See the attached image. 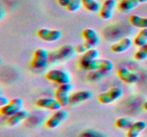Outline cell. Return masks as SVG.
<instances>
[{"label": "cell", "instance_id": "obj_1", "mask_svg": "<svg viewBox=\"0 0 147 137\" xmlns=\"http://www.w3.org/2000/svg\"><path fill=\"white\" fill-rule=\"evenodd\" d=\"M76 48L70 44L64 45L52 54H49V61H60L71 58L76 53Z\"/></svg>", "mask_w": 147, "mask_h": 137}, {"label": "cell", "instance_id": "obj_2", "mask_svg": "<svg viewBox=\"0 0 147 137\" xmlns=\"http://www.w3.org/2000/svg\"><path fill=\"white\" fill-rule=\"evenodd\" d=\"M123 95V89L121 87L114 86L98 96V100L101 104H109L117 101Z\"/></svg>", "mask_w": 147, "mask_h": 137}, {"label": "cell", "instance_id": "obj_3", "mask_svg": "<svg viewBox=\"0 0 147 137\" xmlns=\"http://www.w3.org/2000/svg\"><path fill=\"white\" fill-rule=\"evenodd\" d=\"M73 88L70 83L61 84L55 92V98L57 100L62 107H65L70 104V92Z\"/></svg>", "mask_w": 147, "mask_h": 137}, {"label": "cell", "instance_id": "obj_4", "mask_svg": "<svg viewBox=\"0 0 147 137\" xmlns=\"http://www.w3.org/2000/svg\"><path fill=\"white\" fill-rule=\"evenodd\" d=\"M47 80L58 84L60 85L68 84L70 81V76L67 71L61 69H51L47 71L45 74Z\"/></svg>", "mask_w": 147, "mask_h": 137}, {"label": "cell", "instance_id": "obj_5", "mask_svg": "<svg viewBox=\"0 0 147 137\" xmlns=\"http://www.w3.org/2000/svg\"><path fill=\"white\" fill-rule=\"evenodd\" d=\"M49 61V53L44 49H37L33 54L31 66L34 68H43Z\"/></svg>", "mask_w": 147, "mask_h": 137}, {"label": "cell", "instance_id": "obj_6", "mask_svg": "<svg viewBox=\"0 0 147 137\" xmlns=\"http://www.w3.org/2000/svg\"><path fill=\"white\" fill-rule=\"evenodd\" d=\"M68 116V114L64 109H59L55 111V112L50 116L45 122V126L47 128L53 129L61 125Z\"/></svg>", "mask_w": 147, "mask_h": 137}, {"label": "cell", "instance_id": "obj_7", "mask_svg": "<svg viewBox=\"0 0 147 137\" xmlns=\"http://www.w3.org/2000/svg\"><path fill=\"white\" fill-rule=\"evenodd\" d=\"M23 101L20 98H14L10 100L7 105L1 107L0 113L6 117L11 116L13 114L22 109Z\"/></svg>", "mask_w": 147, "mask_h": 137}, {"label": "cell", "instance_id": "obj_8", "mask_svg": "<svg viewBox=\"0 0 147 137\" xmlns=\"http://www.w3.org/2000/svg\"><path fill=\"white\" fill-rule=\"evenodd\" d=\"M82 35H83V38L86 39L84 44L86 45L88 50L95 49L100 43V38H99L98 34L93 29H85L82 31Z\"/></svg>", "mask_w": 147, "mask_h": 137}, {"label": "cell", "instance_id": "obj_9", "mask_svg": "<svg viewBox=\"0 0 147 137\" xmlns=\"http://www.w3.org/2000/svg\"><path fill=\"white\" fill-rule=\"evenodd\" d=\"M113 64L111 60L106 59H97L92 61L86 67L84 70L86 71H95V70H102V71L111 72L113 70Z\"/></svg>", "mask_w": 147, "mask_h": 137}, {"label": "cell", "instance_id": "obj_10", "mask_svg": "<svg viewBox=\"0 0 147 137\" xmlns=\"http://www.w3.org/2000/svg\"><path fill=\"white\" fill-rule=\"evenodd\" d=\"M37 34L39 38L47 42H55L60 39L62 36L61 31L59 30L47 28L40 29L37 31Z\"/></svg>", "mask_w": 147, "mask_h": 137}, {"label": "cell", "instance_id": "obj_11", "mask_svg": "<svg viewBox=\"0 0 147 137\" xmlns=\"http://www.w3.org/2000/svg\"><path fill=\"white\" fill-rule=\"evenodd\" d=\"M117 75L123 82L128 84H136L140 78L137 74L131 71L126 67H121L119 68L117 71Z\"/></svg>", "mask_w": 147, "mask_h": 137}, {"label": "cell", "instance_id": "obj_12", "mask_svg": "<svg viewBox=\"0 0 147 137\" xmlns=\"http://www.w3.org/2000/svg\"><path fill=\"white\" fill-rule=\"evenodd\" d=\"M117 7L116 0H105L101 4L99 11L100 17L104 20H109L113 17L116 7Z\"/></svg>", "mask_w": 147, "mask_h": 137}, {"label": "cell", "instance_id": "obj_13", "mask_svg": "<svg viewBox=\"0 0 147 137\" xmlns=\"http://www.w3.org/2000/svg\"><path fill=\"white\" fill-rule=\"evenodd\" d=\"M35 105L39 108H46L52 111H57L61 108V105L55 98L42 97L36 101Z\"/></svg>", "mask_w": 147, "mask_h": 137}, {"label": "cell", "instance_id": "obj_14", "mask_svg": "<svg viewBox=\"0 0 147 137\" xmlns=\"http://www.w3.org/2000/svg\"><path fill=\"white\" fill-rule=\"evenodd\" d=\"M93 96V93L91 91L87 89L79 90L70 94V105H77L81 104L84 101H88Z\"/></svg>", "mask_w": 147, "mask_h": 137}, {"label": "cell", "instance_id": "obj_15", "mask_svg": "<svg viewBox=\"0 0 147 137\" xmlns=\"http://www.w3.org/2000/svg\"><path fill=\"white\" fill-rule=\"evenodd\" d=\"M99 51L96 49H91L86 51V53L82 55L79 63L80 66L83 69H85L89 64L93 61L94 60L98 59Z\"/></svg>", "mask_w": 147, "mask_h": 137}, {"label": "cell", "instance_id": "obj_16", "mask_svg": "<svg viewBox=\"0 0 147 137\" xmlns=\"http://www.w3.org/2000/svg\"><path fill=\"white\" fill-rule=\"evenodd\" d=\"M146 122L144 121H135L133 125L130 127L129 130H127L126 136L127 137H139L142 131L145 130L146 128Z\"/></svg>", "mask_w": 147, "mask_h": 137}, {"label": "cell", "instance_id": "obj_17", "mask_svg": "<svg viewBox=\"0 0 147 137\" xmlns=\"http://www.w3.org/2000/svg\"><path fill=\"white\" fill-rule=\"evenodd\" d=\"M132 45V40L129 37H125L111 47V49L114 53H123L130 49Z\"/></svg>", "mask_w": 147, "mask_h": 137}, {"label": "cell", "instance_id": "obj_18", "mask_svg": "<svg viewBox=\"0 0 147 137\" xmlns=\"http://www.w3.org/2000/svg\"><path fill=\"white\" fill-rule=\"evenodd\" d=\"M28 115L29 112L27 110L22 109L16 114L11 115V116L7 117V124L11 126H15L20 124L24 119H26Z\"/></svg>", "mask_w": 147, "mask_h": 137}, {"label": "cell", "instance_id": "obj_19", "mask_svg": "<svg viewBox=\"0 0 147 137\" xmlns=\"http://www.w3.org/2000/svg\"><path fill=\"white\" fill-rule=\"evenodd\" d=\"M140 4L139 0H121L117 4V8L121 12L126 13L137 8Z\"/></svg>", "mask_w": 147, "mask_h": 137}, {"label": "cell", "instance_id": "obj_20", "mask_svg": "<svg viewBox=\"0 0 147 137\" xmlns=\"http://www.w3.org/2000/svg\"><path fill=\"white\" fill-rule=\"evenodd\" d=\"M129 21L132 26L139 29H147V17L133 14L129 18Z\"/></svg>", "mask_w": 147, "mask_h": 137}, {"label": "cell", "instance_id": "obj_21", "mask_svg": "<svg viewBox=\"0 0 147 137\" xmlns=\"http://www.w3.org/2000/svg\"><path fill=\"white\" fill-rule=\"evenodd\" d=\"M134 122V120L130 117H120L116 119L115 125L120 129L129 130Z\"/></svg>", "mask_w": 147, "mask_h": 137}, {"label": "cell", "instance_id": "obj_22", "mask_svg": "<svg viewBox=\"0 0 147 137\" xmlns=\"http://www.w3.org/2000/svg\"><path fill=\"white\" fill-rule=\"evenodd\" d=\"M135 46L142 48L147 44V29H142L134 39Z\"/></svg>", "mask_w": 147, "mask_h": 137}, {"label": "cell", "instance_id": "obj_23", "mask_svg": "<svg viewBox=\"0 0 147 137\" xmlns=\"http://www.w3.org/2000/svg\"><path fill=\"white\" fill-rule=\"evenodd\" d=\"M83 7L90 12H99L101 4L98 0H82Z\"/></svg>", "mask_w": 147, "mask_h": 137}, {"label": "cell", "instance_id": "obj_24", "mask_svg": "<svg viewBox=\"0 0 147 137\" xmlns=\"http://www.w3.org/2000/svg\"><path fill=\"white\" fill-rule=\"evenodd\" d=\"M79 137H108V136L102 131L89 128L82 131Z\"/></svg>", "mask_w": 147, "mask_h": 137}, {"label": "cell", "instance_id": "obj_25", "mask_svg": "<svg viewBox=\"0 0 147 137\" xmlns=\"http://www.w3.org/2000/svg\"><path fill=\"white\" fill-rule=\"evenodd\" d=\"M111 72L108 71H102V70H95V71H91V72L88 75V79L92 81H96L100 80L101 78L107 76L110 74Z\"/></svg>", "mask_w": 147, "mask_h": 137}, {"label": "cell", "instance_id": "obj_26", "mask_svg": "<svg viewBox=\"0 0 147 137\" xmlns=\"http://www.w3.org/2000/svg\"><path fill=\"white\" fill-rule=\"evenodd\" d=\"M82 6H83L82 0H71L70 4L66 9L70 12H76L80 9Z\"/></svg>", "mask_w": 147, "mask_h": 137}, {"label": "cell", "instance_id": "obj_27", "mask_svg": "<svg viewBox=\"0 0 147 137\" xmlns=\"http://www.w3.org/2000/svg\"><path fill=\"white\" fill-rule=\"evenodd\" d=\"M134 58L136 60V61H144V60L147 59V52L146 50L142 47L139 49L137 51L134 55Z\"/></svg>", "mask_w": 147, "mask_h": 137}, {"label": "cell", "instance_id": "obj_28", "mask_svg": "<svg viewBox=\"0 0 147 137\" xmlns=\"http://www.w3.org/2000/svg\"><path fill=\"white\" fill-rule=\"evenodd\" d=\"M75 48H76V51L77 53H78V54H83L84 53H86V51H88V49L86 48V45L84 44V43H83V44H78V45L76 46Z\"/></svg>", "mask_w": 147, "mask_h": 137}, {"label": "cell", "instance_id": "obj_29", "mask_svg": "<svg viewBox=\"0 0 147 137\" xmlns=\"http://www.w3.org/2000/svg\"><path fill=\"white\" fill-rule=\"evenodd\" d=\"M9 102V99L7 97L4 96L2 95L0 96V106H1V107L7 105Z\"/></svg>", "mask_w": 147, "mask_h": 137}, {"label": "cell", "instance_id": "obj_30", "mask_svg": "<svg viewBox=\"0 0 147 137\" xmlns=\"http://www.w3.org/2000/svg\"><path fill=\"white\" fill-rule=\"evenodd\" d=\"M70 1H71V0H57V3H58L59 5L61 6V7L67 8V7H68L69 4H70Z\"/></svg>", "mask_w": 147, "mask_h": 137}, {"label": "cell", "instance_id": "obj_31", "mask_svg": "<svg viewBox=\"0 0 147 137\" xmlns=\"http://www.w3.org/2000/svg\"><path fill=\"white\" fill-rule=\"evenodd\" d=\"M143 108H144V109L146 110V111H147V101H145V102L144 103V104H143Z\"/></svg>", "mask_w": 147, "mask_h": 137}, {"label": "cell", "instance_id": "obj_32", "mask_svg": "<svg viewBox=\"0 0 147 137\" xmlns=\"http://www.w3.org/2000/svg\"><path fill=\"white\" fill-rule=\"evenodd\" d=\"M139 2L141 3V4H143V3H146L147 2V0H139Z\"/></svg>", "mask_w": 147, "mask_h": 137}, {"label": "cell", "instance_id": "obj_33", "mask_svg": "<svg viewBox=\"0 0 147 137\" xmlns=\"http://www.w3.org/2000/svg\"><path fill=\"white\" fill-rule=\"evenodd\" d=\"M143 48H144V49H145V50H146V52H147V44H146V46H144V47H143Z\"/></svg>", "mask_w": 147, "mask_h": 137}]
</instances>
